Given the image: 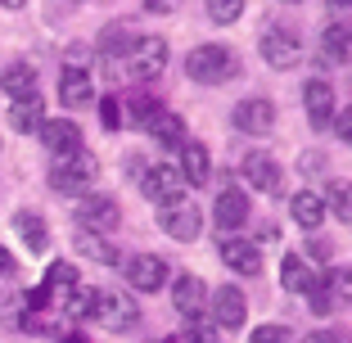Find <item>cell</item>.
<instances>
[{
	"label": "cell",
	"instance_id": "obj_24",
	"mask_svg": "<svg viewBox=\"0 0 352 343\" xmlns=\"http://www.w3.org/2000/svg\"><path fill=\"white\" fill-rule=\"evenodd\" d=\"M0 91H10L14 100L36 95V68H32V63H10V68L0 73Z\"/></svg>",
	"mask_w": 352,
	"mask_h": 343
},
{
	"label": "cell",
	"instance_id": "obj_47",
	"mask_svg": "<svg viewBox=\"0 0 352 343\" xmlns=\"http://www.w3.org/2000/svg\"><path fill=\"white\" fill-rule=\"evenodd\" d=\"M280 5H302V0H280Z\"/></svg>",
	"mask_w": 352,
	"mask_h": 343
},
{
	"label": "cell",
	"instance_id": "obj_19",
	"mask_svg": "<svg viewBox=\"0 0 352 343\" xmlns=\"http://www.w3.org/2000/svg\"><path fill=\"white\" fill-rule=\"evenodd\" d=\"M91 95H95L91 73H86V68H73V63H63V77H59V100H63V109L91 104Z\"/></svg>",
	"mask_w": 352,
	"mask_h": 343
},
{
	"label": "cell",
	"instance_id": "obj_20",
	"mask_svg": "<svg viewBox=\"0 0 352 343\" xmlns=\"http://www.w3.org/2000/svg\"><path fill=\"white\" fill-rule=\"evenodd\" d=\"M316 271H311V262L302 258V253H285V262H280V285L289 294H307V289H316Z\"/></svg>",
	"mask_w": 352,
	"mask_h": 343
},
{
	"label": "cell",
	"instance_id": "obj_2",
	"mask_svg": "<svg viewBox=\"0 0 352 343\" xmlns=\"http://www.w3.org/2000/svg\"><path fill=\"white\" fill-rule=\"evenodd\" d=\"M95 177H100V163H95V154H86V149H77V154H68V158H54V167H50V186L59 190V195H91Z\"/></svg>",
	"mask_w": 352,
	"mask_h": 343
},
{
	"label": "cell",
	"instance_id": "obj_14",
	"mask_svg": "<svg viewBox=\"0 0 352 343\" xmlns=\"http://www.w3.org/2000/svg\"><path fill=\"white\" fill-rule=\"evenodd\" d=\"M221 262H226L230 271H239V276H258L262 271V249L253 244V239L244 235H221Z\"/></svg>",
	"mask_w": 352,
	"mask_h": 343
},
{
	"label": "cell",
	"instance_id": "obj_25",
	"mask_svg": "<svg viewBox=\"0 0 352 343\" xmlns=\"http://www.w3.org/2000/svg\"><path fill=\"white\" fill-rule=\"evenodd\" d=\"M321 45H325V59L330 63H352V23H330Z\"/></svg>",
	"mask_w": 352,
	"mask_h": 343
},
{
	"label": "cell",
	"instance_id": "obj_13",
	"mask_svg": "<svg viewBox=\"0 0 352 343\" xmlns=\"http://www.w3.org/2000/svg\"><path fill=\"white\" fill-rule=\"evenodd\" d=\"M302 109H307V122L316 126V131H325V126L334 122V86L325 82V77H311V82L302 86Z\"/></svg>",
	"mask_w": 352,
	"mask_h": 343
},
{
	"label": "cell",
	"instance_id": "obj_8",
	"mask_svg": "<svg viewBox=\"0 0 352 343\" xmlns=\"http://www.w3.org/2000/svg\"><path fill=\"white\" fill-rule=\"evenodd\" d=\"M208 307H212V325H217V330H244V321H249V298H244L235 285L212 289Z\"/></svg>",
	"mask_w": 352,
	"mask_h": 343
},
{
	"label": "cell",
	"instance_id": "obj_16",
	"mask_svg": "<svg viewBox=\"0 0 352 343\" xmlns=\"http://www.w3.org/2000/svg\"><path fill=\"white\" fill-rule=\"evenodd\" d=\"M172 307L181 316H204V307H208V285L199 280V276H176L172 280Z\"/></svg>",
	"mask_w": 352,
	"mask_h": 343
},
{
	"label": "cell",
	"instance_id": "obj_1",
	"mask_svg": "<svg viewBox=\"0 0 352 343\" xmlns=\"http://www.w3.org/2000/svg\"><path fill=\"white\" fill-rule=\"evenodd\" d=\"M186 73H190V82H199V86H221V82H230V77L239 73V59H235V50H230V45L204 41V45H195V50H190Z\"/></svg>",
	"mask_w": 352,
	"mask_h": 343
},
{
	"label": "cell",
	"instance_id": "obj_41",
	"mask_svg": "<svg viewBox=\"0 0 352 343\" xmlns=\"http://www.w3.org/2000/svg\"><path fill=\"white\" fill-rule=\"evenodd\" d=\"M276 239H280V226L276 221H262L258 226V244H276Z\"/></svg>",
	"mask_w": 352,
	"mask_h": 343
},
{
	"label": "cell",
	"instance_id": "obj_43",
	"mask_svg": "<svg viewBox=\"0 0 352 343\" xmlns=\"http://www.w3.org/2000/svg\"><path fill=\"white\" fill-rule=\"evenodd\" d=\"M307 249H311V258H330V239H311Z\"/></svg>",
	"mask_w": 352,
	"mask_h": 343
},
{
	"label": "cell",
	"instance_id": "obj_45",
	"mask_svg": "<svg viewBox=\"0 0 352 343\" xmlns=\"http://www.w3.org/2000/svg\"><path fill=\"white\" fill-rule=\"evenodd\" d=\"M59 343H91V339H86V334H77V330H73V334H63Z\"/></svg>",
	"mask_w": 352,
	"mask_h": 343
},
{
	"label": "cell",
	"instance_id": "obj_21",
	"mask_svg": "<svg viewBox=\"0 0 352 343\" xmlns=\"http://www.w3.org/2000/svg\"><path fill=\"white\" fill-rule=\"evenodd\" d=\"M145 131L154 135V140H158L163 149H181V145L190 140V135H186V122H181L176 113H167V109H158V113L149 118V122H145Z\"/></svg>",
	"mask_w": 352,
	"mask_h": 343
},
{
	"label": "cell",
	"instance_id": "obj_12",
	"mask_svg": "<svg viewBox=\"0 0 352 343\" xmlns=\"http://www.w3.org/2000/svg\"><path fill=\"white\" fill-rule=\"evenodd\" d=\"M122 271H126V285L140 289V294H154V289L167 285V262L154 258V253H135V258H126Z\"/></svg>",
	"mask_w": 352,
	"mask_h": 343
},
{
	"label": "cell",
	"instance_id": "obj_44",
	"mask_svg": "<svg viewBox=\"0 0 352 343\" xmlns=\"http://www.w3.org/2000/svg\"><path fill=\"white\" fill-rule=\"evenodd\" d=\"M325 5H330L339 19H348V14H352V0H325Z\"/></svg>",
	"mask_w": 352,
	"mask_h": 343
},
{
	"label": "cell",
	"instance_id": "obj_6",
	"mask_svg": "<svg viewBox=\"0 0 352 343\" xmlns=\"http://www.w3.org/2000/svg\"><path fill=\"white\" fill-rule=\"evenodd\" d=\"M167 68V41L163 36H135V45L126 50V73L135 82H154Z\"/></svg>",
	"mask_w": 352,
	"mask_h": 343
},
{
	"label": "cell",
	"instance_id": "obj_17",
	"mask_svg": "<svg viewBox=\"0 0 352 343\" xmlns=\"http://www.w3.org/2000/svg\"><path fill=\"white\" fill-rule=\"evenodd\" d=\"M212 217H217V226L226 230V235H235V230L249 221V195H244V190H221L217 203H212Z\"/></svg>",
	"mask_w": 352,
	"mask_h": 343
},
{
	"label": "cell",
	"instance_id": "obj_9",
	"mask_svg": "<svg viewBox=\"0 0 352 343\" xmlns=\"http://www.w3.org/2000/svg\"><path fill=\"white\" fill-rule=\"evenodd\" d=\"M158 226H163V235H172L176 244H195L199 230H204V217H199L195 203H172V208H158Z\"/></svg>",
	"mask_w": 352,
	"mask_h": 343
},
{
	"label": "cell",
	"instance_id": "obj_33",
	"mask_svg": "<svg viewBox=\"0 0 352 343\" xmlns=\"http://www.w3.org/2000/svg\"><path fill=\"white\" fill-rule=\"evenodd\" d=\"M158 109H163V104H158L154 95H131V100H126V122H135V126H145L149 118L158 113Z\"/></svg>",
	"mask_w": 352,
	"mask_h": 343
},
{
	"label": "cell",
	"instance_id": "obj_7",
	"mask_svg": "<svg viewBox=\"0 0 352 343\" xmlns=\"http://www.w3.org/2000/svg\"><path fill=\"white\" fill-rule=\"evenodd\" d=\"M77 226L91 230V235H109V230L122 226V208H118L109 195H82V203H77Z\"/></svg>",
	"mask_w": 352,
	"mask_h": 343
},
{
	"label": "cell",
	"instance_id": "obj_10",
	"mask_svg": "<svg viewBox=\"0 0 352 343\" xmlns=\"http://www.w3.org/2000/svg\"><path fill=\"white\" fill-rule=\"evenodd\" d=\"M230 122H235V131H244V135H267L271 126H276V104L262 100V95L239 100V104L230 109Z\"/></svg>",
	"mask_w": 352,
	"mask_h": 343
},
{
	"label": "cell",
	"instance_id": "obj_18",
	"mask_svg": "<svg viewBox=\"0 0 352 343\" xmlns=\"http://www.w3.org/2000/svg\"><path fill=\"white\" fill-rule=\"evenodd\" d=\"M176 172H181L186 186H204V181L212 177V158H208L204 140H186V145H181V167H176Z\"/></svg>",
	"mask_w": 352,
	"mask_h": 343
},
{
	"label": "cell",
	"instance_id": "obj_3",
	"mask_svg": "<svg viewBox=\"0 0 352 343\" xmlns=\"http://www.w3.org/2000/svg\"><path fill=\"white\" fill-rule=\"evenodd\" d=\"M262 59L271 63V68H276V73H289V68H298L302 63V36L294 27H285V23H271L267 32H262Z\"/></svg>",
	"mask_w": 352,
	"mask_h": 343
},
{
	"label": "cell",
	"instance_id": "obj_42",
	"mask_svg": "<svg viewBox=\"0 0 352 343\" xmlns=\"http://www.w3.org/2000/svg\"><path fill=\"white\" fill-rule=\"evenodd\" d=\"M14 267H19V262H14V253L0 244V276H14Z\"/></svg>",
	"mask_w": 352,
	"mask_h": 343
},
{
	"label": "cell",
	"instance_id": "obj_36",
	"mask_svg": "<svg viewBox=\"0 0 352 343\" xmlns=\"http://www.w3.org/2000/svg\"><path fill=\"white\" fill-rule=\"evenodd\" d=\"M100 122H104V131H118L122 126V100H100Z\"/></svg>",
	"mask_w": 352,
	"mask_h": 343
},
{
	"label": "cell",
	"instance_id": "obj_34",
	"mask_svg": "<svg viewBox=\"0 0 352 343\" xmlns=\"http://www.w3.org/2000/svg\"><path fill=\"white\" fill-rule=\"evenodd\" d=\"M208 19L221 23V27H226V23H239L244 19V0H208Z\"/></svg>",
	"mask_w": 352,
	"mask_h": 343
},
{
	"label": "cell",
	"instance_id": "obj_5",
	"mask_svg": "<svg viewBox=\"0 0 352 343\" xmlns=\"http://www.w3.org/2000/svg\"><path fill=\"white\" fill-rule=\"evenodd\" d=\"M140 195H145L149 203H158V208H172V203L186 199V181H181V172H176L172 163H158V167H149V172H140Z\"/></svg>",
	"mask_w": 352,
	"mask_h": 343
},
{
	"label": "cell",
	"instance_id": "obj_22",
	"mask_svg": "<svg viewBox=\"0 0 352 343\" xmlns=\"http://www.w3.org/2000/svg\"><path fill=\"white\" fill-rule=\"evenodd\" d=\"M73 249H77V258H86V262H104V267H118V249L109 244V235H91V230H77L73 235Z\"/></svg>",
	"mask_w": 352,
	"mask_h": 343
},
{
	"label": "cell",
	"instance_id": "obj_11",
	"mask_svg": "<svg viewBox=\"0 0 352 343\" xmlns=\"http://www.w3.org/2000/svg\"><path fill=\"white\" fill-rule=\"evenodd\" d=\"M36 135H41V145L50 149L54 158H68L82 149V126L73 122V118H45L41 126H36Z\"/></svg>",
	"mask_w": 352,
	"mask_h": 343
},
{
	"label": "cell",
	"instance_id": "obj_28",
	"mask_svg": "<svg viewBox=\"0 0 352 343\" xmlns=\"http://www.w3.org/2000/svg\"><path fill=\"white\" fill-rule=\"evenodd\" d=\"M321 203L339 221H352V181H330V186H325V195H321Z\"/></svg>",
	"mask_w": 352,
	"mask_h": 343
},
{
	"label": "cell",
	"instance_id": "obj_15",
	"mask_svg": "<svg viewBox=\"0 0 352 343\" xmlns=\"http://www.w3.org/2000/svg\"><path fill=\"white\" fill-rule=\"evenodd\" d=\"M244 181H249L253 190H262V195H280V181H285V172H280V163H276L271 154L253 149V154L244 158Z\"/></svg>",
	"mask_w": 352,
	"mask_h": 343
},
{
	"label": "cell",
	"instance_id": "obj_30",
	"mask_svg": "<svg viewBox=\"0 0 352 343\" xmlns=\"http://www.w3.org/2000/svg\"><path fill=\"white\" fill-rule=\"evenodd\" d=\"M135 45V32L126 27V23H109V27L100 32V50L104 54H126Z\"/></svg>",
	"mask_w": 352,
	"mask_h": 343
},
{
	"label": "cell",
	"instance_id": "obj_26",
	"mask_svg": "<svg viewBox=\"0 0 352 343\" xmlns=\"http://www.w3.org/2000/svg\"><path fill=\"white\" fill-rule=\"evenodd\" d=\"M45 122V104H41V95H28V100H14V109H10V126L14 131H36V126Z\"/></svg>",
	"mask_w": 352,
	"mask_h": 343
},
{
	"label": "cell",
	"instance_id": "obj_46",
	"mask_svg": "<svg viewBox=\"0 0 352 343\" xmlns=\"http://www.w3.org/2000/svg\"><path fill=\"white\" fill-rule=\"evenodd\" d=\"M0 5H5V10H23V5H28V0H0Z\"/></svg>",
	"mask_w": 352,
	"mask_h": 343
},
{
	"label": "cell",
	"instance_id": "obj_39",
	"mask_svg": "<svg viewBox=\"0 0 352 343\" xmlns=\"http://www.w3.org/2000/svg\"><path fill=\"white\" fill-rule=\"evenodd\" d=\"M145 10L149 14H176V10H181V0H145Z\"/></svg>",
	"mask_w": 352,
	"mask_h": 343
},
{
	"label": "cell",
	"instance_id": "obj_29",
	"mask_svg": "<svg viewBox=\"0 0 352 343\" xmlns=\"http://www.w3.org/2000/svg\"><path fill=\"white\" fill-rule=\"evenodd\" d=\"M45 294H63V298H68V294L77 289V267L73 262H54L50 271H45V285H41Z\"/></svg>",
	"mask_w": 352,
	"mask_h": 343
},
{
	"label": "cell",
	"instance_id": "obj_27",
	"mask_svg": "<svg viewBox=\"0 0 352 343\" xmlns=\"http://www.w3.org/2000/svg\"><path fill=\"white\" fill-rule=\"evenodd\" d=\"M14 226H19V235H23V244H28L32 253H45L50 249V230H45V221H41V212H28L23 208L19 217H14Z\"/></svg>",
	"mask_w": 352,
	"mask_h": 343
},
{
	"label": "cell",
	"instance_id": "obj_4",
	"mask_svg": "<svg viewBox=\"0 0 352 343\" xmlns=\"http://www.w3.org/2000/svg\"><path fill=\"white\" fill-rule=\"evenodd\" d=\"M91 321H100L104 330H113V334H126V330L140 325V307H135V298H126V294L100 289L95 294V316Z\"/></svg>",
	"mask_w": 352,
	"mask_h": 343
},
{
	"label": "cell",
	"instance_id": "obj_23",
	"mask_svg": "<svg viewBox=\"0 0 352 343\" xmlns=\"http://www.w3.org/2000/svg\"><path fill=\"white\" fill-rule=\"evenodd\" d=\"M289 217L298 221L302 230H316L325 221V203H321V195L316 190H298V195L289 199Z\"/></svg>",
	"mask_w": 352,
	"mask_h": 343
},
{
	"label": "cell",
	"instance_id": "obj_35",
	"mask_svg": "<svg viewBox=\"0 0 352 343\" xmlns=\"http://www.w3.org/2000/svg\"><path fill=\"white\" fill-rule=\"evenodd\" d=\"M186 343H217V325L208 321V316H195L186 325Z\"/></svg>",
	"mask_w": 352,
	"mask_h": 343
},
{
	"label": "cell",
	"instance_id": "obj_37",
	"mask_svg": "<svg viewBox=\"0 0 352 343\" xmlns=\"http://www.w3.org/2000/svg\"><path fill=\"white\" fill-rule=\"evenodd\" d=\"M249 343H289V330H285V325H258V330L249 334Z\"/></svg>",
	"mask_w": 352,
	"mask_h": 343
},
{
	"label": "cell",
	"instance_id": "obj_38",
	"mask_svg": "<svg viewBox=\"0 0 352 343\" xmlns=\"http://www.w3.org/2000/svg\"><path fill=\"white\" fill-rule=\"evenodd\" d=\"M307 298H311V312H316V316L334 312V302H330V294L321 289V280H316V289H307Z\"/></svg>",
	"mask_w": 352,
	"mask_h": 343
},
{
	"label": "cell",
	"instance_id": "obj_31",
	"mask_svg": "<svg viewBox=\"0 0 352 343\" xmlns=\"http://www.w3.org/2000/svg\"><path fill=\"white\" fill-rule=\"evenodd\" d=\"M321 289L330 294V302H352V271L330 267V271L321 276Z\"/></svg>",
	"mask_w": 352,
	"mask_h": 343
},
{
	"label": "cell",
	"instance_id": "obj_32",
	"mask_svg": "<svg viewBox=\"0 0 352 343\" xmlns=\"http://www.w3.org/2000/svg\"><path fill=\"white\" fill-rule=\"evenodd\" d=\"M95 294H100V289H91V285H77V289L63 298V312L73 316V321H86V316H95Z\"/></svg>",
	"mask_w": 352,
	"mask_h": 343
},
{
	"label": "cell",
	"instance_id": "obj_40",
	"mask_svg": "<svg viewBox=\"0 0 352 343\" xmlns=\"http://www.w3.org/2000/svg\"><path fill=\"white\" fill-rule=\"evenodd\" d=\"M334 131H339L343 140H348V145H352V104H348V109H343V113H339V122H334Z\"/></svg>",
	"mask_w": 352,
	"mask_h": 343
}]
</instances>
